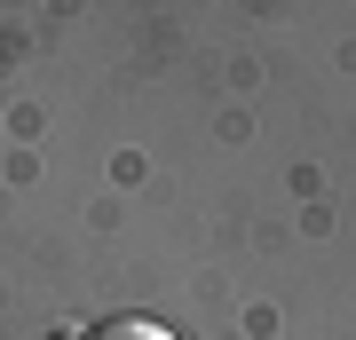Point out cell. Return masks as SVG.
<instances>
[{
    "label": "cell",
    "mask_w": 356,
    "mask_h": 340,
    "mask_svg": "<svg viewBox=\"0 0 356 340\" xmlns=\"http://www.w3.org/2000/svg\"><path fill=\"white\" fill-rule=\"evenodd\" d=\"M79 340H175L159 325V316H103V325H88Z\"/></svg>",
    "instance_id": "6da1fadb"
}]
</instances>
